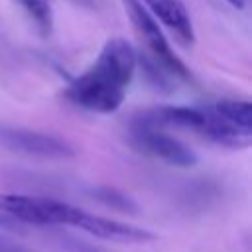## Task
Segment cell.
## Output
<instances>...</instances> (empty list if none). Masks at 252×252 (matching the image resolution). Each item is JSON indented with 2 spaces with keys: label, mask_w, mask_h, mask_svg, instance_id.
<instances>
[{
  "label": "cell",
  "mask_w": 252,
  "mask_h": 252,
  "mask_svg": "<svg viewBox=\"0 0 252 252\" xmlns=\"http://www.w3.org/2000/svg\"><path fill=\"white\" fill-rule=\"evenodd\" d=\"M20 10L28 14V18L35 24V28L43 33L49 35L53 30V12L49 6V0H12Z\"/></svg>",
  "instance_id": "cell-9"
},
{
  "label": "cell",
  "mask_w": 252,
  "mask_h": 252,
  "mask_svg": "<svg viewBox=\"0 0 252 252\" xmlns=\"http://www.w3.org/2000/svg\"><path fill=\"white\" fill-rule=\"evenodd\" d=\"M0 252H26V250H20L18 246H14L12 242H8V240H2L0 238Z\"/></svg>",
  "instance_id": "cell-10"
},
{
  "label": "cell",
  "mask_w": 252,
  "mask_h": 252,
  "mask_svg": "<svg viewBox=\"0 0 252 252\" xmlns=\"http://www.w3.org/2000/svg\"><path fill=\"white\" fill-rule=\"evenodd\" d=\"M140 65L138 51L124 37H108L96 59L65 89V98L89 112L110 114L124 102Z\"/></svg>",
  "instance_id": "cell-2"
},
{
  "label": "cell",
  "mask_w": 252,
  "mask_h": 252,
  "mask_svg": "<svg viewBox=\"0 0 252 252\" xmlns=\"http://www.w3.org/2000/svg\"><path fill=\"white\" fill-rule=\"evenodd\" d=\"M130 146L150 158L161 159L169 165L177 167H189L197 163L195 152L179 142L177 138L169 136L163 128H154V126H144V124H132L130 128Z\"/></svg>",
  "instance_id": "cell-5"
},
{
  "label": "cell",
  "mask_w": 252,
  "mask_h": 252,
  "mask_svg": "<svg viewBox=\"0 0 252 252\" xmlns=\"http://www.w3.org/2000/svg\"><path fill=\"white\" fill-rule=\"evenodd\" d=\"M0 146L22 156L43 159H69L75 156V148L69 142L28 128L0 126Z\"/></svg>",
  "instance_id": "cell-6"
},
{
  "label": "cell",
  "mask_w": 252,
  "mask_h": 252,
  "mask_svg": "<svg viewBox=\"0 0 252 252\" xmlns=\"http://www.w3.org/2000/svg\"><path fill=\"white\" fill-rule=\"evenodd\" d=\"M224 2H228L230 6H234V8H238V10L244 6V0H224Z\"/></svg>",
  "instance_id": "cell-11"
},
{
  "label": "cell",
  "mask_w": 252,
  "mask_h": 252,
  "mask_svg": "<svg viewBox=\"0 0 252 252\" xmlns=\"http://www.w3.org/2000/svg\"><path fill=\"white\" fill-rule=\"evenodd\" d=\"M0 222L12 226H73L104 240L128 244L156 240V234L146 228L118 222L63 201L20 193H0Z\"/></svg>",
  "instance_id": "cell-1"
},
{
  "label": "cell",
  "mask_w": 252,
  "mask_h": 252,
  "mask_svg": "<svg viewBox=\"0 0 252 252\" xmlns=\"http://www.w3.org/2000/svg\"><path fill=\"white\" fill-rule=\"evenodd\" d=\"M122 6L138 41L144 47V55L140 57L138 53V59H144V65L148 67L150 75L156 77L154 81L159 85L169 81H189L191 79L189 69L175 55L161 26L146 10V6L140 0H122Z\"/></svg>",
  "instance_id": "cell-4"
},
{
  "label": "cell",
  "mask_w": 252,
  "mask_h": 252,
  "mask_svg": "<svg viewBox=\"0 0 252 252\" xmlns=\"http://www.w3.org/2000/svg\"><path fill=\"white\" fill-rule=\"evenodd\" d=\"M146 10L169 30L175 41L181 47H191L195 43V30L191 22V14L183 0H140Z\"/></svg>",
  "instance_id": "cell-7"
},
{
  "label": "cell",
  "mask_w": 252,
  "mask_h": 252,
  "mask_svg": "<svg viewBox=\"0 0 252 252\" xmlns=\"http://www.w3.org/2000/svg\"><path fill=\"white\" fill-rule=\"evenodd\" d=\"M215 110L226 118L230 124L238 126L244 132H252V104L238 98H220L215 104Z\"/></svg>",
  "instance_id": "cell-8"
},
{
  "label": "cell",
  "mask_w": 252,
  "mask_h": 252,
  "mask_svg": "<svg viewBox=\"0 0 252 252\" xmlns=\"http://www.w3.org/2000/svg\"><path fill=\"white\" fill-rule=\"evenodd\" d=\"M132 124H144L154 128H177L193 132L211 144L242 150L252 142V132H244L238 126L222 118L215 106H158L140 112Z\"/></svg>",
  "instance_id": "cell-3"
}]
</instances>
